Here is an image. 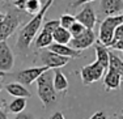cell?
I'll return each mask as SVG.
<instances>
[{
  "label": "cell",
  "instance_id": "cell-1",
  "mask_svg": "<svg viewBox=\"0 0 123 119\" xmlns=\"http://www.w3.org/2000/svg\"><path fill=\"white\" fill-rule=\"evenodd\" d=\"M55 0H46V3L43 4V7L41 8V11L38 12L36 16H33V18L29 20L28 24L20 30L18 37H17L16 42V48L18 51H21L22 54H25L30 47V43L34 41L37 37V34L39 33L41 26L45 22V16L47 13V11L51 8V5L54 4Z\"/></svg>",
  "mask_w": 123,
  "mask_h": 119
},
{
  "label": "cell",
  "instance_id": "cell-2",
  "mask_svg": "<svg viewBox=\"0 0 123 119\" xmlns=\"http://www.w3.org/2000/svg\"><path fill=\"white\" fill-rule=\"evenodd\" d=\"M54 71L49 69L45 73H42L39 77L37 79V93H38V98L41 100V102L43 103L45 109L54 106L58 100V93L54 89Z\"/></svg>",
  "mask_w": 123,
  "mask_h": 119
},
{
  "label": "cell",
  "instance_id": "cell-3",
  "mask_svg": "<svg viewBox=\"0 0 123 119\" xmlns=\"http://www.w3.org/2000/svg\"><path fill=\"white\" fill-rule=\"evenodd\" d=\"M28 16L29 14L20 12L14 7L8 9L3 21H0V43L7 42V39L20 28V25L22 24V20H25V17Z\"/></svg>",
  "mask_w": 123,
  "mask_h": 119
},
{
  "label": "cell",
  "instance_id": "cell-4",
  "mask_svg": "<svg viewBox=\"0 0 123 119\" xmlns=\"http://www.w3.org/2000/svg\"><path fill=\"white\" fill-rule=\"evenodd\" d=\"M122 24H123V13L106 17L99 25L98 42L102 43L104 46H106V47H110L114 39V31Z\"/></svg>",
  "mask_w": 123,
  "mask_h": 119
},
{
  "label": "cell",
  "instance_id": "cell-5",
  "mask_svg": "<svg viewBox=\"0 0 123 119\" xmlns=\"http://www.w3.org/2000/svg\"><path fill=\"white\" fill-rule=\"evenodd\" d=\"M46 71H49L47 67L39 65V67H31V68H26V69H22V71L14 72V73H7V75H9L12 79L16 80L14 83L28 86V85H31L34 81H37L38 77L42 73H45Z\"/></svg>",
  "mask_w": 123,
  "mask_h": 119
},
{
  "label": "cell",
  "instance_id": "cell-6",
  "mask_svg": "<svg viewBox=\"0 0 123 119\" xmlns=\"http://www.w3.org/2000/svg\"><path fill=\"white\" fill-rule=\"evenodd\" d=\"M105 73H106V69L99 64V63L93 62V63H90V64L84 65L83 68L80 69L81 83H83L84 85H90V84L101 80Z\"/></svg>",
  "mask_w": 123,
  "mask_h": 119
},
{
  "label": "cell",
  "instance_id": "cell-7",
  "mask_svg": "<svg viewBox=\"0 0 123 119\" xmlns=\"http://www.w3.org/2000/svg\"><path fill=\"white\" fill-rule=\"evenodd\" d=\"M68 58H64V56H60V55L52 53L50 51L49 48L47 50H43L41 51L39 54V62H41V65L43 67H47L49 69H59L60 67H64L69 63Z\"/></svg>",
  "mask_w": 123,
  "mask_h": 119
},
{
  "label": "cell",
  "instance_id": "cell-8",
  "mask_svg": "<svg viewBox=\"0 0 123 119\" xmlns=\"http://www.w3.org/2000/svg\"><path fill=\"white\" fill-rule=\"evenodd\" d=\"M14 67V55L7 42L0 43V73L7 75Z\"/></svg>",
  "mask_w": 123,
  "mask_h": 119
},
{
  "label": "cell",
  "instance_id": "cell-9",
  "mask_svg": "<svg viewBox=\"0 0 123 119\" xmlns=\"http://www.w3.org/2000/svg\"><path fill=\"white\" fill-rule=\"evenodd\" d=\"M97 42V37H96V33L93 30H85V33L81 34L80 37H76V38H72L71 42H69V47H72L76 51H83L89 48L90 46H93Z\"/></svg>",
  "mask_w": 123,
  "mask_h": 119
},
{
  "label": "cell",
  "instance_id": "cell-10",
  "mask_svg": "<svg viewBox=\"0 0 123 119\" xmlns=\"http://www.w3.org/2000/svg\"><path fill=\"white\" fill-rule=\"evenodd\" d=\"M75 18H76V21L80 22L88 30H93L94 25L97 24V14H96L94 9L92 8V5H89V4L84 5L83 9L75 16Z\"/></svg>",
  "mask_w": 123,
  "mask_h": 119
},
{
  "label": "cell",
  "instance_id": "cell-11",
  "mask_svg": "<svg viewBox=\"0 0 123 119\" xmlns=\"http://www.w3.org/2000/svg\"><path fill=\"white\" fill-rule=\"evenodd\" d=\"M99 8H101V13L106 17L117 16L123 13V0H101Z\"/></svg>",
  "mask_w": 123,
  "mask_h": 119
},
{
  "label": "cell",
  "instance_id": "cell-12",
  "mask_svg": "<svg viewBox=\"0 0 123 119\" xmlns=\"http://www.w3.org/2000/svg\"><path fill=\"white\" fill-rule=\"evenodd\" d=\"M122 76L119 73L114 71H110L107 69L106 73H105V77H104V88L106 92H110V90H117V89L121 88V83H122Z\"/></svg>",
  "mask_w": 123,
  "mask_h": 119
},
{
  "label": "cell",
  "instance_id": "cell-13",
  "mask_svg": "<svg viewBox=\"0 0 123 119\" xmlns=\"http://www.w3.org/2000/svg\"><path fill=\"white\" fill-rule=\"evenodd\" d=\"M50 51L60 55V56L68 58V59H76V58H80L81 53L80 51H76L72 47H69L68 45H58V43H52L49 47Z\"/></svg>",
  "mask_w": 123,
  "mask_h": 119
},
{
  "label": "cell",
  "instance_id": "cell-14",
  "mask_svg": "<svg viewBox=\"0 0 123 119\" xmlns=\"http://www.w3.org/2000/svg\"><path fill=\"white\" fill-rule=\"evenodd\" d=\"M94 50H96V62L99 63L107 71L109 68V59H110V50L109 47L104 46L98 41L94 43Z\"/></svg>",
  "mask_w": 123,
  "mask_h": 119
},
{
  "label": "cell",
  "instance_id": "cell-15",
  "mask_svg": "<svg viewBox=\"0 0 123 119\" xmlns=\"http://www.w3.org/2000/svg\"><path fill=\"white\" fill-rule=\"evenodd\" d=\"M4 89L7 90L8 94L13 95L14 98H29L31 95L30 90H28V88L18 83H9L4 86Z\"/></svg>",
  "mask_w": 123,
  "mask_h": 119
},
{
  "label": "cell",
  "instance_id": "cell-16",
  "mask_svg": "<svg viewBox=\"0 0 123 119\" xmlns=\"http://www.w3.org/2000/svg\"><path fill=\"white\" fill-rule=\"evenodd\" d=\"M52 83H54V89L58 94L59 93H63L64 94L68 90V86H69L68 80H67L66 75L60 69H54V80H52Z\"/></svg>",
  "mask_w": 123,
  "mask_h": 119
},
{
  "label": "cell",
  "instance_id": "cell-17",
  "mask_svg": "<svg viewBox=\"0 0 123 119\" xmlns=\"http://www.w3.org/2000/svg\"><path fill=\"white\" fill-rule=\"evenodd\" d=\"M54 43V38H52V34L47 33L45 30H41L39 33L37 34V37L34 38V46L36 48H47Z\"/></svg>",
  "mask_w": 123,
  "mask_h": 119
},
{
  "label": "cell",
  "instance_id": "cell-18",
  "mask_svg": "<svg viewBox=\"0 0 123 119\" xmlns=\"http://www.w3.org/2000/svg\"><path fill=\"white\" fill-rule=\"evenodd\" d=\"M52 38H54V43H58V45H69L72 39V36L69 33V30L64 28H59L52 33Z\"/></svg>",
  "mask_w": 123,
  "mask_h": 119
},
{
  "label": "cell",
  "instance_id": "cell-19",
  "mask_svg": "<svg viewBox=\"0 0 123 119\" xmlns=\"http://www.w3.org/2000/svg\"><path fill=\"white\" fill-rule=\"evenodd\" d=\"M110 71H114L117 73H119L123 79V59L118 56L115 53L110 51V59H109V68Z\"/></svg>",
  "mask_w": 123,
  "mask_h": 119
},
{
  "label": "cell",
  "instance_id": "cell-20",
  "mask_svg": "<svg viewBox=\"0 0 123 119\" xmlns=\"http://www.w3.org/2000/svg\"><path fill=\"white\" fill-rule=\"evenodd\" d=\"M26 107V98H14L8 103V110L13 114H21Z\"/></svg>",
  "mask_w": 123,
  "mask_h": 119
},
{
  "label": "cell",
  "instance_id": "cell-21",
  "mask_svg": "<svg viewBox=\"0 0 123 119\" xmlns=\"http://www.w3.org/2000/svg\"><path fill=\"white\" fill-rule=\"evenodd\" d=\"M59 28H60L59 20H51L50 18V20H47V21L43 22V25H42V30L47 31V33H51V34Z\"/></svg>",
  "mask_w": 123,
  "mask_h": 119
},
{
  "label": "cell",
  "instance_id": "cell-22",
  "mask_svg": "<svg viewBox=\"0 0 123 119\" xmlns=\"http://www.w3.org/2000/svg\"><path fill=\"white\" fill-rule=\"evenodd\" d=\"M59 22H60V26L62 28L69 30V28H71L72 25L76 22V18H75V16H72V14L66 13V14H63V16L59 18Z\"/></svg>",
  "mask_w": 123,
  "mask_h": 119
},
{
  "label": "cell",
  "instance_id": "cell-23",
  "mask_svg": "<svg viewBox=\"0 0 123 119\" xmlns=\"http://www.w3.org/2000/svg\"><path fill=\"white\" fill-rule=\"evenodd\" d=\"M85 30L86 29L83 26V25L80 24V22H77L76 21L74 25H72L71 28H69V33H71V36H72V38H76V37H80L81 34H84L85 33Z\"/></svg>",
  "mask_w": 123,
  "mask_h": 119
},
{
  "label": "cell",
  "instance_id": "cell-24",
  "mask_svg": "<svg viewBox=\"0 0 123 119\" xmlns=\"http://www.w3.org/2000/svg\"><path fill=\"white\" fill-rule=\"evenodd\" d=\"M119 41H123V24L119 25V26L115 29V31H114V39H113L111 46L115 45V43L119 42ZM111 46H110V47H111Z\"/></svg>",
  "mask_w": 123,
  "mask_h": 119
},
{
  "label": "cell",
  "instance_id": "cell-25",
  "mask_svg": "<svg viewBox=\"0 0 123 119\" xmlns=\"http://www.w3.org/2000/svg\"><path fill=\"white\" fill-rule=\"evenodd\" d=\"M94 1V0H75L74 3H71L69 4V7L71 8H77V7H83V5H88L89 3Z\"/></svg>",
  "mask_w": 123,
  "mask_h": 119
},
{
  "label": "cell",
  "instance_id": "cell-26",
  "mask_svg": "<svg viewBox=\"0 0 123 119\" xmlns=\"http://www.w3.org/2000/svg\"><path fill=\"white\" fill-rule=\"evenodd\" d=\"M89 119H107V114L105 111H96Z\"/></svg>",
  "mask_w": 123,
  "mask_h": 119
},
{
  "label": "cell",
  "instance_id": "cell-27",
  "mask_svg": "<svg viewBox=\"0 0 123 119\" xmlns=\"http://www.w3.org/2000/svg\"><path fill=\"white\" fill-rule=\"evenodd\" d=\"M13 119H34V117L30 113H21V114H17Z\"/></svg>",
  "mask_w": 123,
  "mask_h": 119
},
{
  "label": "cell",
  "instance_id": "cell-28",
  "mask_svg": "<svg viewBox=\"0 0 123 119\" xmlns=\"http://www.w3.org/2000/svg\"><path fill=\"white\" fill-rule=\"evenodd\" d=\"M49 119H66V118H64L63 113H60V111H55L54 114L50 115V118H49Z\"/></svg>",
  "mask_w": 123,
  "mask_h": 119
},
{
  "label": "cell",
  "instance_id": "cell-29",
  "mask_svg": "<svg viewBox=\"0 0 123 119\" xmlns=\"http://www.w3.org/2000/svg\"><path fill=\"white\" fill-rule=\"evenodd\" d=\"M0 119H8V115L5 114V111L3 109H0Z\"/></svg>",
  "mask_w": 123,
  "mask_h": 119
},
{
  "label": "cell",
  "instance_id": "cell-30",
  "mask_svg": "<svg viewBox=\"0 0 123 119\" xmlns=\"http://www.w3.org/2000/svg\"><path fill=\"white\" fill-rule=\"evenodd\" d=\"M4 106H5V101L4 100H0V109H3Z\"/></svg>",
  "mask_w": 123,
  "mask_h": 119
},
{
  "label": "cell",
  "instance_id": "cell-31",
  "mask_svg": "<svg viewBox=\"0 0 123 119\" xmlns=\"http://www.w3.org/2000/svg\"><path fill=\"white\" fill-rule=\"evenodd\" d=\"M4 16H5V14L3 13L1 11H0V21H3V18H4Z\"/></svg>",
  "mask_w": 123,
  "mask_h": 119
},
{
  "label": "cell",
  "instance_id": "cell-32",
  "mask_svg": "<svg viewBox=\"0 0 123 119\" xmlns=\"http://www.w3.org/2000/svg\"><path fill=\"white\" fill-rule=\"evenodd\" d=\"M117 119H123V111H121V114H118Z\"/></svg>",
  "mask_w": 123,
  "mask_h": 119
},
{
  "label": "cell",
  "instance_id": "cell-33",
  "mask_svg": "<svg viewBox=\"0 0 123 119\" xmlns=\"http://www.w3.org/2000/svg\"><path fill=\"white\" fill-rule=\"evenodd\" d=\"M3 89V85H1V81H0V90Z\"/></svg>",
  "mask_w": 123,
  "mask_h": 119
},
{
  "label": "cell",
  "instance_id": "cell-34",
  "mask_svg": "<svg viewBox=\"0 0 123 119\" xmlns=\"http://www.w3.org/2000/svg\"><path fill=\"white\" fill-rule=\"evenodd\" d=\"M3 1H5V3H8V1H11V0H3Z\"/></svg>",
  "mask_w": 123,
  "mask_h": 119
}]
</instances>
